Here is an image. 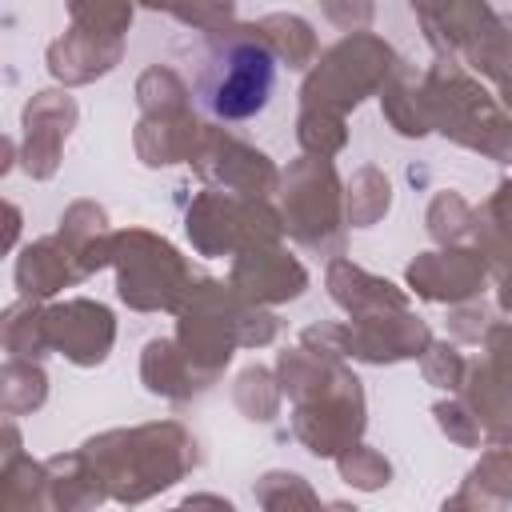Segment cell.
<instances>
[{
    "label": "cell",
    "instance_id": "cell-1",
    "mask_svg": "<svg viewBox=\"0 0 512 512\" xmlns=\"http://www.w3.org/2000/svg\"><path fill=\"white\" fill-rule=\"evenodd\" d=\"M276 84V60L256 40H224L196 68V100L220 120H248L264 112Z\"/></svg>",
    "mask_w": 512,
    "mask_h": 512
}]
</instances>
